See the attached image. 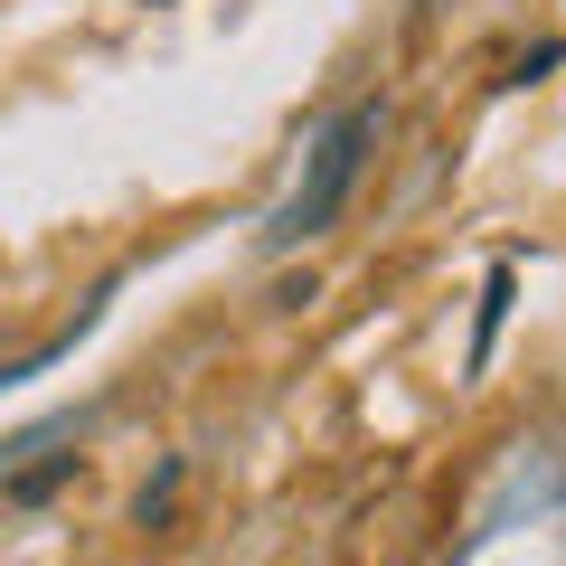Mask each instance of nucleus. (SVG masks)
<instances>
[{
	"instance_id": "nucleus-4",
	"label": "nucleus",
	"mask_w": 566,
	"mask_h": 566,
	"mask_svg": "<svg viewBox=\"0 0 566 566\" xmlns=\"http://www.w3.org/2000/svg\"><path fill=\"white\" fill-rule=\"evenodd\" d=\"M501 322H510V264H491V283H482V312H472V368L491 359V340H501Z\"/></svg>"
},
{
	"instance_id": "nucleus-3",
	"label": "nucleus",
	"mask_w": 566,
	"mask_h": 566,
	"mask_svg": "<svg viewBox=\"0 0 566 566\" xmlns=\"http://www.w3.org/2000/svg\"><path fill=\"white\" fill-rule=\"evenodd\" d=\"M180 482H189V463L170 453L151 482H142V501H133V528H170V510H180Z\"/></svg>"
},
{
	"instance_id": "nucleus-5",
	"label": "nucleus",
	"mask_w": 566,
	"mask_h": 566,
	"mask_svg": "<svg viewBox=\"0 0 566 566\" xmlns=\"http://www.w3.org/2000/svg\"><path fill=\"white\" fill-rule=\"evenodd\" d=\"M416 10H424V0H416Z\"/></svg>"
},
{
	"instance_id": "nucleus-1",
	"label": "nucleus",
	"mask_w": 566,
	"mask_h": 566,
	"mask_svg": "<svg viewBox=\"0 0 566 566\" xmlns=\"http://www.w3.org/2000/svg\"><path fill=\"white\" fill-rule=\"evenodd\" d=\"M378 142H387V95H359V104H340V114L312 133V151H303V180L283 189V208L264 218V255H293V245H312L331 218H340L349 199H359V180H368V161H378Z\"/></svg>"
},
{
	"instance_id": "nucleus-2",
	"label": "nucleus",
	"mask_w": 566,
	"mask_h": 566,
	"mask_svg": "<svg viewBox=\"0 0 566 566\" xmlns=\"http://www.w3.org/2000/svg\"><path fill=\"white\" fill-rule=\"evenodd\" d=\"M76 482V453H48V463H20V472H0V501H48V491H66Z\"/></svg>"
}]
</instances>
